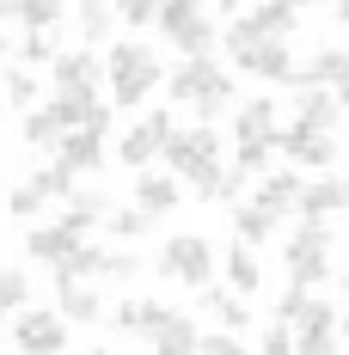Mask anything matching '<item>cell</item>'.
<instances>
[{
	"instance_id": "24",
	"label": "cell",
	"mask_w": 349,
	"mask_h": 355,
	"mask_svg": "<svg viewBox=\"0 0 349 355\" xmlns=\"http://www.w3.org/2000/svg\"><path fill=\"white\" fill-rule=\"evenodd\" d=\"M196 300H203V313H209L214 324H227V331H245V324H251V313H245V294H233V288L203 282V288H196Z\"/></svg>"
},
{
	"instance_id": "31",
	"label": "cell",
	"mask_w": 349,
	"mask_h": 355,
	"mask_svg": "<svg viewBox=\"0 0 349 355\" xmlns=\"http://www.w3.org/2000/svg\"><path fill=\"white\" fill-rule=\"evenodd\" d=\"M160 313H166L160 300H123V306L110 313V324H117V331H129V337H141V331L160 319Z\"/></svg>"
},
{
	"instance_id": "6",
	"label": "cell",
	"mask_w": 349,
	"mask_h": 355,
	"mask_svg": "<svg viewBox=\"0 0 349 355\" xmlns=\"http://www.w3.org/2000/svg\"><path fill=\"white\" fill-rule=\"evenodd\" d=\"M92 227H99V214H86V209H74V202H68V209H62V220H43V227H31V233H25V251H31L37 263H62V257H68V251L80 245Z\"/></svg>"
},
{
	"instance_id": "30",
	"label": "cell",
	"mask_w": 349,
	"mask_h": 355,
	"mask_svg": "<svg viewBox=\"0 0 349 355\" xmlns=\"http://www.w3.org/2000/svg\"><path fill=\"white\" fill-rule=\"evenodd\" d=\"M105 257H110V251H99V245L80 239V245H74L62 263H49V270H56V276H105Z\"/></svg>"
},
{
	"instance_id": "21",
	"label": "cell",
	"mask_w": 349,
	"mask_h": 355,
	"mask_svg": "<svg viewBox=\"0 0 349 355\" xmlns=\"http://www.w3.org/2000/svg\"><path fill=\"white\" fill-rule=\"evenodd\" d=\"M178 196H184V184H178L172 172H147V166H141V178H135V209H147L153 220H160V214L178 209Z\"/></svg>"
},
{
	"instance_id": "32",
	"label": "cell",
	"mask_w": 349,
	"mask_h": 355,
	"mask_svg": "<svg viewBox=\"0 0 349 355\" xmlns=\"http://www.w3.org/2000/svg\"><path fill=\"white\" fill-rule=\"evenodd\" d=\"M294 251H331V220L300 214V227H294V239H288V257H294Z\"/></svg>"
},
{
	"instance_id": "23",
	"label": "cell",
	"mask_w": 349,
	"mask_h": 355,
	"mask_svg": "<svg viewBox=\"0 0 349 355\" xmlns=\"http://www.w3.org/2000/svg\"><path fill=\"white\" fill-rule=\"evenodd\" d=\"M337 116H343V105H337V92H331V86H300L294 129H337Z\"/></svg>"
},
{
	"instance_id": "2",
	"label": "cell",
	"mask_w": 349,
	"mask_h": 355,
	"mask_svg": "<svg viewBox=\"0 0 349 355\" xmlns=\"http://www.w3.org/2000/svg\"><path fill=\"white\" fill-rule=\"evenodd\" d=\"M166 86H172V98H178V105H190V110H196V123H214L221 110L233 105V73H227V68H214L209 55H184V62L166 73Z\"/></svg>"
},
{
	"instance_id": "14",
	"label": "cell",
	"mask_w": 349,
	"mask_h": 355,
	"mask_svg": "<svg viewBox=\"0 0 349 355\" xmlns=\"http://www.w3.org/2000/svg\"><path fill=\"white\" fill-rule=\"evenodd\" d=\"M172 129H178V123H172V110H147L135 129H129V135L117 141V159H123V166H135V172H141V166H153Z\"/></svg>"
},
{
	"instance_id": "28",
	"label": "cell",
	"mask_w": 349,
	"mask_h": 355,
	"mask_svg": "<svg viewBox=\"0 0 349 355\" xmlns=\"http://www.w3.org/2000/svg\"><path fill=\"white\" fill-rule=\"evenodd\" d=\"M325 276H331V257L325 251H294L288 257V288H318Z\"/></svg>"
},
{
	"instance_id": "46",
	"label": "cell",
	"mask_w": 349,
	"mask_h": 355,
	"mask_svg": "<svg viewBox=\"0 0 349 355\" xmlns=\"http://www.w3.org/2000/svg\"><path fill=\"white\" fill-rule=\"evenodd\" d=\"M337 25H349V0H337Z\"/></svg>"
},
{
	"instance_id": "12",
	"label": "cell",
	"mask_w": 349,
	"mask_h": 355,
	"mask_svg": "<svg viewBox=\"0 0 349 355\" xmlns=\"http://www.w3.org/2000/svg\"><path fill=\"white\" fill-rule=\"evenodd\" d=\"M276 147L288 166H300V172H325V166H337V129H276Z\"/></svg>"
},
{
	"instance_id": "19",
	"label": "cell",
	"mask_w": 349,
	"mask_h": 355,
	"mask_svg": "<svg viewBox=\"0 0 349 355\" xmlns=\"http://www.w3.org/2000/svg\"><path fill=\"white\" fill-rule=\"evenodd\" d=\"M56 159H62L68 172H99V166H105V129H92V123L68 129V135L56 141Z\"/></svg>"
},
{
	"instance_id": "26",
	"label": "cell",
	"mask_w": 349,
	"mask_h": 355,
	"mask_svg": "<svg viewBox=\"0 0 349 355\" xmlns=\"http://www.w3.org/2000/svg\"><path fill=\"white\" fill-rule=\"evenodd\" d=\"M276 233V214L264 209V202H233V239H245V245H264Z\"/></svg>"
},
{
	"instance_id": "47",
	"label": "cell",
	"mask_w": 349,
	"mask_h": 355,
	"mask_svg": "<svg viewBox=\"0 0 349 355\" xmlns=\"http://www.w3.org/2000/svg\"><path fill=\"white\" fill-rule=\"evenodd\" d=\"M337 343H349V319H337Z\"/></svg>"
},
{
	"instance_id": "27",
	"label": "cell",
	"mask_w": 349,
	"mask_h": 355,
	"mask_svg": "<svg viewBox=\"0 0 349 355\" xmlns=\"http://www.w3.org/2000/svg\"><path fill=\"white\" fill-rule=\"evenodd\" d=\"M12 25H25V31H62V0H12Z\"/></svg>"
},
{
	"instance_id": "20",
	"label": "cell",
	"mask_w": 349,
	"mask_h": 355,
	"mask_svg": "<svg viewBox=\"0 0 349 355\" xmlns=\"http://www.w3.org/2000/svg\"><path fill=\"white\" fill-rule=\"evenodd\" d=\"M349 209V184L343 178H307L300 184V202H294V214H318V220H331V214Z\"/></svg>"
},
{
	"instance_id": "37",
	"label": "cell",
	"mask_w": 349,
	"mask_h": 355,
	"mask_svg": "<svg viewBox=\"0 0 349 355\" xmlns=\"http://www.w3.org/2000/svg\"><path fill=\"white\" fill-rule=\"evenodd\" d=\"M172 43L184 49V55H209V43H214V25H209V12H203L196 25H184V31L172 37Z\"/></svg>"
},
{
	"instance_id": "17",
	"label": "cell",
	"mask_w": 349,
	"mask_h": 355,
	"mask_svg": "<svg viewBox=\"0 0 349 355\" xmlns=\"http://www.w3.org/2000/svg\"><path fill=\"white\" fill-rule=\"evenodd\" d=\"M56 313L68 324H99L105 319V300H99L92 276H56Z\"/></svg>"
},
{
	"instance_id": "39",
	"label": "cell",
	"mask_w": 349,
	"mask_h": 355,
	"mask_svg": "<svg viewBox=\"0 0 349 355\" xmlns=\"http://www.w3.org/2000/svg\"><path fill=\"white\" fill-rule=\"evenodd\" d=\"M196 349H203V355H239L245 343H239V331H227V324H214V331H203V337H196Z\"/></svg>"
},
{
	"instance_id": "36",
	"label": "cell",
	"mask_w": 349,
	"mask_h": 355,
	"mask_svg": "<svg viewBox=\"0 0 349 355\" xmlns=\"http://www.w3.org/2000/svg\"><path fill=\"white\" fill-rule=\"evenodd\" d=\"M6 105H19V110L37 105V73L31 68H6Z\"/></svg>"
},
{
	"instance_id": "50",
	"label": "cell",
	"mask_w": 349,
	"mask_h": 355,
	"mask_svg": "<svg viewBox=\"0 0 349 355\" xmlns=\"http://www.w3.org/2000/svg\"><path fill=\"white\" fill-rule=\"evenodd\" d=\"M294 6H313V0H294Z\"/></svg>"
},
{
	"instance_id": "7",
	"label": "cell",
	"mask_w": 349,
	"mask_h": 355,
	"mask_svg": "<svg viewBox=\"0 0 349 355\" xmlns=\"http://www.w3.org/2000/svg\"><path fill=\"white\" fill-rule=\"evenodd\" d=\"M294 25H300V6H294V0H257L251 12H233V25H227V49L257 43V37H294Z\"/></svg>"
},
{
	"instance_id": "4",
	"label": "cell",
	"mask_w": 349,
	"mask_h": 355,
	"mask_svg": "<svg viewBox=\"0 0 349 355\" xmlns=\"http://www.w3.org/2000/svg\"><path fill=\"white\" fill-rule=\"evenodd\" d=\"M233 141H239V172H264L270 166V153H276V105L270 98H245L239 116H233Z\"/></svg>"
},
{
	"instance_id": "16",
	"label": "cell",
	"mask_w": 349,
	"mask_h": 355,
	"mask_svg": "<svg viewBox=\"0 0 349 355\" xmlns=\"http://www.w3.org/2000/svg\"><path fill=\"white\" fill-rule=\"evenodd\" d=\"M196 337H203L196 319H190V313H178V306H166L160 319L141 331V343H147L153 355H196Z\"/></svg>"
},
{
	"instance_id": "15",
	"label": "cell",
	"mask_w": 349,
	"mask_h": 355,
	"mask_svg": "<svg viewBox=\"0 0 349 355\" xmlns=\"http://www.w3.org/2000/svg\"><path fill=\"white\" fill-rule=\"evenodd\" d=\"M12 343L31 349V355H56V349H68V319H62V313H25V306H19Z\"/></svg>"
},
{
	"instance_id": "35",
	"label": "cell",
	"mask_w": 349,
	"mask_h": 355,
	"mask_svg": "<svg viewBox=\"0 0 349 355\" xmlns=\"http://www.w3.org/2000/svg\"><path fill=\"white\" fill-rule=\"evenodd\" d=\"M80 31H86V43H105L110 37V0H80Z\"/></svg>"
},
{
	"instance_id": "38",
	"label": "cell",
	"mask_w": 349,
	"mask_h": 355,
	"mask_svg": "<svg viewBox=\"0 0 349 355\" xmlns=\"http://www.w3.org/2000/svg\"><path fill=\"white\" fill-rule=\"evenodd\" d=\"M147 227H153V214H147V209H117V214H110V233H117V239H141Z\"/></svg>"
},
{
	"instance_id": "45",
	"label": "cell",
	"mask_w": 349,
	"mask_h": 355,
	"mask_svg": "<svg viewBox=\"0 0 349 355\" xmlns=\"http://www.w3.org/2000/svg\"><path fill=\"white\" fill-rule=\"evenodd\" d=\"M0 25H12V0H0Z\"/></svg>"
},
{
	"instance_id": "48",
	"label": "cell",
	"mask_w": 349,
	"mask_h": 355,
	"mask_svg": "<svg viewBox=\"0 0 349 355\" xmlns=\"http://www.w3.org/2000/svg\"><path fill=\"white\" fill-rule=\"evenodd\" d=\"M337 105H343V110H349V80H343V86H337Z\"/></svg>"
},
{
	"instance_id": "22",
	"label": "cell",
	"mask_w": 349,
	"mask_h": 355,
	"mask_svg": "<svg viewBox=\"0 0 349 355\" xmlns=\"http://www.w3.org/2000/svg\"><path fill=\"white\" fill-rule=\"evenodd\" d=\"M349 80V49H313L300 68H294V86H343Z\"/></svg>"
},
{
	"instance_id": "11",
	"label": "cell",
	"mask_w": 349,
	"mask_h": 355,
	"mask_svg": "<svg viewBox=\"0 0 349 355\" xmlns=\"http://www.w3.org/2000/svg\"><path fill=\"white\" fill-rule=\"evenodd\" d=\"M233 55V68L239 73H257V80H282V86H294V49H288V37H257V43H239V49H227Z\"/></svg>"
},
{
	"instance_id": "34",
	"label": "cell",
	"mask_w": 349,
	"mask_h": 355,
	"mask_svg": "<svg viewBox=\"0 0 349 355\" xmlns=\"http://www.w3.org/2000/svg\"><path fill=\"white\" fill-rule=\"evenodd\" d=\"M56 55V31H25L19 37V68H49Z\"/></svg>"
},
{
	"instance_id": "29",
	"label": "cell",
	"mask_w": 349,
	"mask_h": 355,
	"mask_svg": "<svg viewBox=\"0 0 349 355\" xmlns=\"http://www.w3.org/2000/svg\"><path fill=\"white\" fill-rule=\"evenodd\" d=\"M196 19H203V0H160V19H153V25L172 43V37L184 31V25H196Z\"/></svg>"
},
{
	"instance_id": "3",
	"label": "cell",
	"mask_w": 349,
	"mask_h": 355,
	"mask_svg": "<svg viewBox=\"0 0 349 355\" xmlns=\"http://www.w3.org/2000/svg\"><path fill=\"white\" fill-rule=\"evenodd\" d=\"M160 55L147 49V43H110L105 55V86H110V105H141V98H153V86H160Z\"/></svg>"
},
{
	"instance_id": "9",
	"label": "cell",
	"mask_w": 349,
	"mask_h": 355,
	"mask_svg": "<svg viewBox=\"0 0 349 355\" xmlns=\"http://www.w3.org/2000/svg\"><path fill=\"white\" fill-rule=\"evenodd\" d=\"M68 190H74V172L56 159V166L31 172L25 184H12V190H6V209H12V220H37V214L49 209L56 196H68Z\"/></svg>"
},
{
	"instance_id": "41",
	"label": "cell",
	"mask_w": 349,
	"mask_h": 355,
	"mask_svg": "<svg viewBox=\"0 0 349 355\" xmlns=\"http://www.w3.org/2000/svg\"><path fill=\"white\" fill-rule=\"evenodd\" d=\"M110 6H117L123 25H153L160 19V0H110Z\"/></svg>"
},
{
	"instance_id": "25",
	"label": "cell",
	"mask_w": 349,
	"mask_h": 355,
	"mask_svg": "<svg viewBox=\"0 0 349 355\" xmlns=\"http://www.w3.org/2000/svg\"><path fill=\"white\" fill-rule=\"evenodd\" d=\"M221 270H227V288H233V294H257V282H264L257 245H245V239H233V251L221 257Z\"/></svg>"
},
{
	"instance_id": "42",
	"label": "cell",
	"mask_w": 349,
	"mask_h": 355,
	"mask_svg": "<svg viewBox=\"0 0 349 355\" xmlns=\"http://www.w3.org/2000/svg\"><path fill=\"white\" fill-rule=\"evenodd\" d=\"M105 276H110V282H129V276H141V257H129V251H110V257H105Z\"/></svg>"
},
{
	"instance_id": "43",
	"label": "cell",
	"mask_w": 349,
	"mask_h": 355,
	"mask_svg": "<svg viewBox=\"0 0 349 355\" xmlns=\"http://www.w3.org/2000/svg\"><path fill=\"white\" fill-rule=\"evenodd\" d=\"M68 202H74V209H86V214H105V209H110L105 190H68Z\"/></svg>"
},
{
	"instance_id": "44",
	"label": "cell",
	"mask_w": 349,
	"mask_h": 355,
	"mask_svg": "<svg viewBox=\"0 0 349 355\" xmlns=\"http://www.w3.org/2000/svg\"><path fill=\"white\" fill-rule=\"evenodd\" d=\"M214 6H221V12H245V0H214Z\"/></svg>"
},
{
	"instance_id": "40",
	"label": "cell",
	"mask_w": 349,
	"mask_h": 355,
	"mask_svg": "<svg viewBox=\"0 0 349 355\" xmlns=\"http://www.w3.org/2000/svg\"><path fill=\"white\" fill-rule=\"evenodd\" d=\"M257 349H264V355H288V349H294L288 319H270V324H264V331H257Z\"/></svg>"
},
{
	"instance_id": "8",
	"label": "cell",
	"mask_w": 349,
	"mask_h": 355,
	"mask_svg": "<svg viewBox=\"0 0 349 355\" xmlns=\"http://www.w3.org/2000/svg\"><path fill=\"white\" fill-rule=\"evenodd\" d=\"M288 331H294V355H325L337 349V313H331V300H318L313 288L300 294V306L288 313Z\"/></svg>"
},
{
	"instance_id": "49",
	"label": "cell",
	"mask_w": 349,
	"mask_h": 355,
	"mask_svg": "<svg viewBox=\"0 0 349 355\" xmlns=\"http://www.w3.org/2000/svg\"><path fill=\"white\" fill-rule=\"evenodd\" d=\"M0 196H6V166H0Z\"/></svg>"
},
{
	"instance_id": "5",
	"label": "cell",
	"mask_w": 349,
	"mask_h": 355,
	"mask_svg": "<svg viewBox=\"0 0 349 355\" xmlns=\"http://www.w3.org/2000/svg\"><path fill=\"white\" fill-rule=\"evenodd\" d=\"M214 245H209V233H172L166 245H160V276H172V282L184 288H203L214 282Z\"/></svg>"
},
{
	"instance_id": "51",
	"label": "cell",
	"mask_w": 349,
	"mask_h": 355,
	"mask_svg": "<svg viewBox=\"0 0 349 355\" xmlns=\"http://www.w3.org/2000/svg\"><path fill=\"white\" fill-rule=\"evenodd\" d=\"M343 184H349V178H343Z\"/></svg>"
},
{
	"instance_id": "33",
	"label": "cell",
	"mask_w": 349,
	"mask_h": 355,
	"mask_svg": "<svg viewBox=\"0 0 349 355\" xmlns=\"http://www.w3.org/2000/svg\"><path fill=\"white\" fill-rule=\"evenodd\" d=\"M25 300H31V276H25V270H12V263H0V319H6V313H19Z\"/></svg>"
},
{
	"instance_id": "10",
	"label": "cell",
	"mask_w": 349,
	"mask_h": 355,
	"mask_svg": "<svg viewBox=\"0 0 349 355\" xmlns=\"http://www.w3.org/2000/svg\"><path fill=\"white\" fill-rule=\"evenodd\" d=\"M49 86L62 98H92L105 86V55H92V49H56L49 55Z\"/></svg>"
},
{
	"instance_id": "1",
	"label": "cell",
	"mask_w": 349,
	"mask_h": 355,
	"mask_svg": "<svg viewBox=\"0 0 349 355\" xmlns=\"http://www.w3.org/2000/svg\"><path fill=\"white\" fill-rule=\"evenodd\" d=\"M160 153H166V172H172L178 184H190L196 196H214V184H221V135H214L209 123L172 129Z\"/></svg>"
},
{
	"instance_id": "18",
	"label": "cell",
	"mask_w": 349,
	"mask_h": 355,
	"mask_svg": "<svg viewBox=\"0 0 349 355\" xmlns=\"http://www.w3.org/2000/svg\"><path fill=\"white\" fill-rule=\"evenodd\" d=\"M300 184H307L300 166H264V172H257V196H251V202H264V209L282 220V214H294V202H300Z\"/></svg>"
},
{
	"instance_id": "13",
	"label": "cell",
	"mask_w": 349,
	"mask_h": 355,
	"mask_svg": "<svg viewBox=\"0 0 349 355\" xmlns=\"http://www.w3.org/2000/svg\"><path fill=\"white\" fill-rule=\"evenodd\" d=\"M80 110H86V98H62V92H56L49 105H31L25 110V141L56 153V141H62L68 129H80Z\"/></svg>"
}]
</instances>
